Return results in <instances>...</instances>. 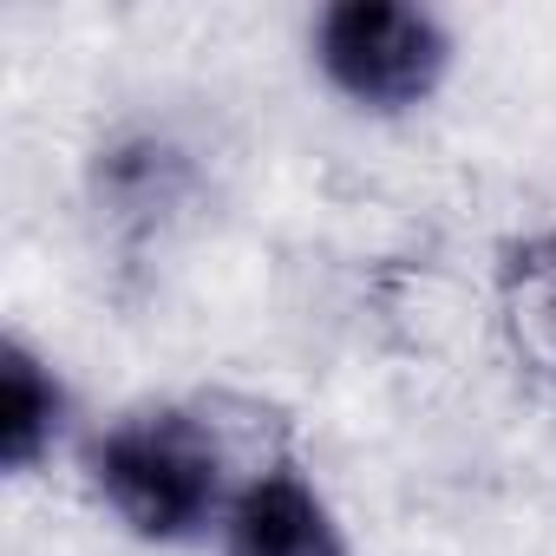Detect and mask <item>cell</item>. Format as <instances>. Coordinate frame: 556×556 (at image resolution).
I'll return each instance as SVG.
<instances>
[{
	"label": "cell",
	"instance_id": "6da1fadb",
	"mask_svg": "<svg viewBox=\"0 0 556 556\" xmlns=\"http://www.w3.org/2000/svg\"><path fill=\"white\" fill-rule=\"evenodd\" d=\"M268 458H255V465H268ZM255 465H236V445L203 400L125 406L79 445V478H86L92 504L125 536L157 543V549L216 536Z\"/></svg>",
	"mask_w": 556,
	"mask_h": 556
},
{
	"label": "cell",
	"instance_id": "8992f818",
	"mask_svg": "<svg viewBox=\"0 0 556 556\" xmlns=\"http://www.w3.org/2000/svg\"><path fill=\"white\" fill-rule=\"evenodd\" d=\"M491 295H497V328L517 367L556 387V223L523 229L497 249Z\"/></svg>",
	"mask_w": 556,
	"mask_h": 556
},
{
	"label": "cell",
	"instance_id": "5b68a950",
	"mask_svg": "<svg viewBox=\"0 0 556 556\" xmlns=\"http://www.w3.org/2000/svg\"><path fill=\"white\" fill-rule=\"evenodd\" d=\"M73 432V387L53 354L27 334L0 341V465L8 478H34Z\"/></svg>",
	"mask_w": 556,
	"mask_h": 556
},
{
	"label": "cell",
	"instance_id": "7a4b0ae2",
	"mask_svg": "<svg viewBox=\"0 0 556 556\" xmlns=\"http://www.w3.org/2000/svg\"><path fill=\"white\" fill-rule=\"evenodd\" d=\"M308 60L341 105L367 118H406L439 99L458 40L445 14L419 0H328L308 21Z\"/></svg>",
	"mask_w": 556,
	"mask_h": 556
},
{
	"label": "cell",
	"instance_id": "277c9868",
	"mask_svg": "<svg viewBox=\"0 0 556 556\" xmlns=\"http://www.w3.org/2000/svg\"><path fill=\"white\" fill-rule=\"evenodd\" d=\"M197 190V164L190 151L157 131V125H125L112 131L92 164H86V197L92 216L118 236V242H151Z\"/></svg>",
	"mask_w": 556,
	"mask_h": 556
},
{
	"label": "cell",
	"instance_id": "3957f363",
	"mask_svg": "<svg viewBox=\"0 0 556 556\" xmlns=\"http://www.w3.org/2000/svg\"><path fill=\"white\" fill-rule=\"evenodd\" d=\"M216 549L223 556H354L328 491L289 452H275L268 465L249 471V484L236 491L216 530Z\"/></svg>",
	"mask_w": 556,
	"mask_h": 556
}]
</instances>
